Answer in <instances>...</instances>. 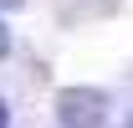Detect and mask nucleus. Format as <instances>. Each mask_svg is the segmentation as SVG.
Instances as JSON below:
<instances>
[{
	"instance_id": "nucleus-1",
	"label": "nucleus",
	"mask_w": 133,
	"mask_h": 128,
	"mask_svg": "<svg viewBox=\"0 0 133 128\" xmlns=\"http://www.w3.org/2000/svg\"><path fill=\"white\" fill-rule=\"evenodd\" d=\"M56 118H62V128H102L108 92H97V87H66V92H56Z\"/></svg>"
},
{
	"instance_id": "nucleus-3",
	"label": "nucleus",
	"mask_w": 133,
	"mask_h": 128,
	"mask_svg": "<svg viewBox=\"0 0 133 128\" xmlns=\"http://www.w3.org/2000/svg\"><path fill=\"white\" fill-rule=\"evenodd\" d=\"M10 51V31H5V21H0V56Z\"/></svg>"
},
{
	"instance_id": "nucleus-4",
	"label": "nucleus",
	"mask_w": 133,
	"mask_h": 128,
	"mask_svg": "<svg viewBox=\"0 0 133 128\" xmlns=\"http://www.w3.org/2000/svg\"><path fill=\"white\" fill-rule=\"evenodd\" d=\"M123 128H133V113H128V123H123Z\"/></svg>"
},
{
	"instance_id": "nucleus-2",
	"label": "nucleus",
	"mask_w": 133,
	"mask_h": 128,
	"mask_svg": "<svg viewBox=\"0 0 133 128\" xmlns=\"http://www.w3.org/2000/svg\"><path fill=\"white\" fill-rule=\"evenodd\" d=\"M0 128H10V103L0 97Z\"/></svg>"
}]
</instances>
